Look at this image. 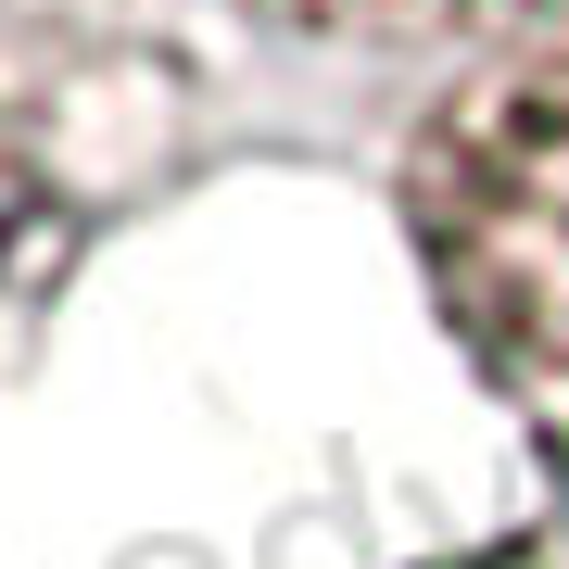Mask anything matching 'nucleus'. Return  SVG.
Returning <instances> with one entry per match:
<instances>
[{
  "label": "nucleus",
  "instance_id": "obj_3",
  "mask_svg": "<svg viewBox=\"0 0 569 569\" xmlns=\"http://www.w3.org/2000/svg\"><path fill=\"white\" fill-rule=\"evenodd\" d=\"M241 13L291 26V39H329V51H456V39L519 26L531 0H241Z\"/></svg>",
  "mask_w": 569,
  "mask_h": 569
},
{
  "label": "nucleus",
  "instance_id": "obj_1",
  "mask_svg": "<svg viewBox=\"0 0 569 569\" xmlns=\"http://www.w3.org/2000/svg\"><path fill=\"white\" fill-rule=\"evenodd\" d=\"M430 317L569 481V39H507L406 127L392 164Z\"/></svg>",
  "mask_w": 569,
  "mask_h": 569
},
{
  "label": "nucleus",
  "instance_id": "obj_2",
  "mask_svg": "<svg viewBox=\"0 0 569 569\" xmlns=\"http://www.w3.org/2000/svg\"><path fill=\"white\" fill-rule=\"evenodd\" d=\"M77 228H89V178H77V152H63V114L39 89L0 77V342L51 305Z\"/></svg>",
  "mask_w": 569,
  "mask_h": 569
},
{
  "label": "nucleus",
  "instance_id": "obj_4",
  "mask_svg": "<svg viewBox=\"0 0 569 569\" xmlns=\"http://www.w3.org/2000/svg\"><path fill=\"white\" fill-rule=\"evenodd\" d=\"M430 569H569V519H531V531H493V545H456Z\"/></svg>",
  "mask_w": 569,
  "mask_h": 569
}]
</instances>
